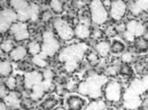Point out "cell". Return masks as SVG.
Instances as JSON below:
<instances>
[{"label":"cell","mask_w":148,"mask_h":110,"mask_svg":"<svg viewBox=\"0 0 148 110\" xmlns=\"http://www.w3.org/2000/svg\"><path fill=\"white\" fill-rule=\"evenodd\" d=\"M108 82L105 76L93 74L85 81L78 84L77 92L82 95H88L93 99H97L102 95V92H104L103 88H105Z\"/></svg>","instance_id":"obj_1"},{"label":"cell","mask_w":148,"mask_h":110,"mask_svg":"<svg viewBox=\"0 0 148 110\" xmlns=\"http://www.w3.org/2000/svg\"><path fill=\"white\" fill-rule=\"evenodd\" d=\"M86 52V46L83 43L72 44L65 47L60 51L58 56V60L62 63H78L81 61Z\"/></svg>","instance_id":"obj_2"},{"label":"cell","mask_w":148,"mask_h":110,"mask_svg":"<svg viewBox=\"0 0 148 110\" xmlns=\"http://www.w3.org/2000/svg\"><path fill=\"white\" fill-rule=\"evenodd\" d=\"M90 21L95 26H102L108 22L110 18L109 10L105 7L103 1L94 0L89 3Z\"/></svg>","instance_id":"obj_3"},{"label":"cell","mask_w":148,"mask_h":110,"mask_svg":"<svg viewBox=\"0 0 148 110\" xmlns=\"http://www.w3.org/2000/svg\"><path fill=\"white\" fill-rule=\"evenodd\" d=\"M42 53L49 57L54 56L60 50V43L51 31H46L42 37Z\"/></svg>","instance_id":"obj_4"},{"label":"cell","mask_w":148,"mask_h":110,"mask_svg":"<svg viewBox=\"0 0 148 110\" xmlns=\"http://www.w3.org/2000/svg\"><path fill=\"white\" fill-rule=\"evenodd\" d=\"M52 28L57 37L63 41H69L75 37L74 28L68 23L67 20L62 18H56L53 20Z\"/></svg>","instance_id":"obj_5"},{"label":"cell","mask_w":148,"mask_h":110,"mask_svg":"<svg viewBox=\"0 0 148 110\" xmlns=\"http://www.w3.org/2000/svg\"><path fill=\"white\" fill-rule=\"evenodd\" d=\"M105 98L109 102H120L123 98V86L118 81H109L104 88Z\"/></svg>","instance_id":"obj_6"},{"label":"cell","mask_w":148,"mask_h":110,"mask_svg":"<svg viewBox=\"0 0 148 110\" xmlns=\"http://www.w3.org/2000/svg\"><path fill=\"white\" fill-rule=\"evenodd\" d=\"M18 15L11 7L2 8L0 12V31L1 33H7L10 31L12 26L18 22Z\"/></svg>","instance_id":"obj_7"},{"label":"cell","mask_w":148,"mask_h":110,"mask_svg":"<svg viewBox=\"0 0 148 110\" xmlns=\"http://www.w3.org/2000/svg\"><path fill=\"white\" fill-rule=\"evenodd\" d=\"M128 9L127 3L121 0L116 1H112V4L109 8V14L110 17L116 22H120L121 19L125 17L126 14V11Z\"/></svg>","instance_id":"obj_8"},{"label":"cell","mask_w":148,"mask_h":110,"mask_svg":"<svg viewBox=\"0 0 148 110\" xmlns=\"http://www.w3.org/2000/svg\"><path fill=\"white\" fill-rule=\"evenodd\" d=\"M10 33L13 39L16 41H24L30 37V31L28 29V25L19 21L11 27Z\"/></svg>","instance_id":"obj_9"},{"label":"cell","mask_w":148,"mask_h":110,"mask_svg":"<svg viewBox=\"0 0 148 110\" xmlns=\"http://www.w3.org/2000/svg\"><path fill=\"white\" fill-rule=\"evenodd\" d=\"M44 80V73H40L38 71L27 72L24 75V88L31 90L36 86L42 84Z\"/></svg>","instance_id":"obj_10"},{"label":"cell","mask_w":148,"mask_h":110,"mask_svg":"<svg viewBox=\"0 0 148 110\" xmlns=\"http://www.w3.org/2000/svg\"><path fill=\"white\" fill-rule=\"evenodd\" d=\"M125 108L130 110H136L142 105V100L138 96V94L132 90H130L125 94Z\"/></svg>","instance_id":"obj_11"},{"label":"cell","mask_w":148,"mask_h":110,"mask_svg":"<svg viewBox=\"0 0 148 110\" xmlns=\"http://www.w3.org/2000/svg\"><path fill=\"white\" fill-rule=\"evenodd\" d=\"M128 33L132 35L135 39L143 37L146 33V26L143 25L137 20H130L126 23V31Z\"/></svg>","instance_id":"obj_12"},{"label":"cell","mask_w":148,"mask_h":110,"mask_svg":"<svg viewBox=\"0 0 148 110\" xmlns=\"http://www.w3.org/2000/svg\"><path fill=\"white\" fill-rule=\"evenodd\" d=\"M74 32H75V37L79 39H88L92 35V30L90 28V25L88 23H82L76 25L74 28Z\"/></svg>","instance_id":"obj_13"},{"label":"cell","mask_w":148,"mask_h":110,"mask_svg":"<svg viewBox=\"0 0 148 110\" xmlns=\"http://www.w3.org/2000/svg\"><path fill=\"white\" fill-rule=\"evenodd\" d=\"M128 8L131 12V14L134 16L142 15L143 13H146L148 11V1L147 0H141V1H133L131 3L127 4Z\"/></svg>","instance_id":"obj_14"},{"label":"cell","mask_w":148,"mask_h":110,"mask_svg":"<svg viewBox=\"0 0 148 110\" xmlns=\"http://www.w3.org/2000/svg\"><path fill=\"white\" fill-rule=\"evenodd\" d=\"M28 54L29 52L27 47L23 45H18V46H15V48L10 52L9 58L13 62H22L26 59Z\"/></svg>","instance_id":"obj_15"},{"label":"cell","mask_w":148,"mask_h":110,"mask_svg":"<svg viewBox=\"0 0 148 110\" xmlns=\"http://www.w3.org/2000/svg\"><path fill=\"white\" fill-rule=\"evenodd\" d=\"M94 48L96 50V53L101 58H106L111 53V44L107 40H99L94 45Z\"/></svg>","instance_id":"obj_16"},{"label":"cell","mask_w":148,"mask_h":110,"mask_svg":"<svg viewBox=\"0 0 148 110\" xmlns=\"http://www.w3.org/2000/svg\"><path fill=\"white\" fill-rule=\"evenodd\" d=\"M85 100L78 95H72L67 99V106L69 110H81L85 106Z\"/></svg>","instance_id":"obj_17"},{"label":"cell","mask_w":148,"mask_h":110,"mask_svg":"<svg viewBox=\"0 0 148 110\" xmlns=\"http://www.w3.org/2000/svg\"><path fill=\"white\" fill-rule=\"evenodd\" d=\"M3 100L9 106V108H11V109H17L19 107L22 106V105H21V101H22V100L20 99V97L18 96V94H16V92H9V94L7 95Z\"/></svg>","instance_id":"obj_18"},{"label":"cell","mask_w":148,"mask_h":110,"mask_svg":"<svg viewBox=\"0 0 148 110\" xmlns=\"http://www.w3.org/2000/svg\"><path fill=\"white\" fill-rule=\"evenodd\" d=\"M13 66L8 60H2L0 64V76L2 79H7L12 75Z\"/></svg>","instance_id":"obj_19"},{"label":"cell","mask_w":148,"mask_h":110,"mask_svg":"<svg viewBox=\"0 0 148 110\" xmlns=\"http://www.w3.org/2000/svg\"><path fill=\"white\" fill-rule=\"evenodd\" d=\"M27 48H28L29 54L32 55L33 57L37 56V55H40L42 53V43L38 41V40H33V41L29 42Z\"/></svg>","instance_id":"obj_20"},{"label":"cell","mask_w":148,"mask_h":110,"mask_svg":"<svg viewBox=\"0 0 148 110\" xmlns=\"http://www.w3.org/2000/svg\"><path fill=\"white\" fill-rule=\"evenodd\" d=\"M51 11L54 14H61L64 10V3L58 0H51L49 4Z\"/></svg>","instance_id":"obj_21"},{"label":"cell","mask_w":148,"mask_h":110,"mask_svg":"<svg viewBox=\"0 0 148 110\" xmlns=\"http://www.w3.org/2000/svg\"><path fill=\"white\" fill-rule=\"evenodd\" d=\"M134 47L137 51H145L148 49V40L144 37H140L135 39L134 40Z\"/></svg>","instance_id":"obj_22"},{"label":"cell","mask_w":148,"mask_h":110,"mask_svg":"<svg viewBox=\"0 0 148 110\" xmlns=\"http://www.w3.org/2000/svg\"><path fill=\"white\" fill-rule=\"evenodd\" d=\"M86 60L92 66H97L100 63V56L94 51H88L86 53Z\"/></svg>","instance_id":"obj_23"},{"label":"cell","mask_w":148,"mask_h":110,"mask_svg":"<svg viewBox=\"0 0 148 110\" xmlns=\"http://www.w3.org/2000/svg\"><path fill=\"white\" fill-rule=\"evenodd\" d=\"M125 45L120 40H114L111 44V52L114 54H121L125 51Z\"/></svg>","instance_id":"obj_24"},{"label":"cell","mask_w":148,"mask_h":110,"mask_svg":"<svg viewBox=\"0 0 148 110\" xmlns=\"http://www.w3.org/2000/svg\"><path fill=\"white\" fill-rule=\"evenodd\" d=\"M15 48L14 42L12 39H5L1 42V51L2 53L10 54V52Z\"/></svg>","instance_id":"obj_25"},{"label":"cell","mask_w":148,"mask_h":110,"mask_svg":"<svg viewBox=\"0 0 148 110\" xmlns=\"http://www.w3.org/2000/svg\"><path fill=\"white\" fill-rule=\"evenodd\" d=\"M47 56H45L42 53H40V55H37V56L33 57L32 58V61L33 63L35 64V65L40 67V68H42V67H46L47 64Z\"/></svg>","instance_id":"obj_26"},{"label":"cell","mask_w":148,"mask_h":110,"mask_svg":"<svg viewBox=\"0 0 148 110\" xmlns=\"http://www.w3.org/2000/svg\"><path fill=\"white\" fill-rule=\"evenodd\" d=\"M85 110H106V104L104 101H93L87 105Z\"/></svg>","instance_id":"obj_27"},{"label":"cell","mask_w":148,"mask_h":110,"mask_svg":"<svg viewBox=\"0 0 148 110\" xmlns=\"http://www.w3.org/2000/svg\"><path fill=\"white\" fill-rule=\"evenodd\" d=\"M5 85L8 88V90H10L11 92L18 88V82L17 78L14 77V76H10L9 78H7L5 80Z\"/></svg>","instance_id":"obj_28"},{"label":"cell","mask_w":148,"mask_h":110,"mask_svg":"<svg viewBox=\"0 0 148 110\" xmlns=\"http://www.w3.org/2000/svg\"><path fill=\"white\" fill-rule=\"evenodd\" d=\"M57 104L56 99L54 98H47L46 100H44L42 103V108L44 110H51L53 109V107Z\"/></svg>","instance_id":"obj_29"},{"label":"cell","mask_w":148,"mask_h":110,"mask_svg":"<svg viewBox=\"0 0 148 110\" xmlns=\"http://www.w3.org/2000/svg\"><path fill=\"white\" fill-rule=\"evenodd\" d=\"M120 69H121L120 64H112V65L108 66V68L106 69V72L109 76H116L120 72Z\"/></svg>","instance_id":"obj_30"},{"label":"cell","mask_w":148,"mask_h":110,"mask_svg":"<svg viewBox=\"0 0 148 110\" xmlns=\"http://www.w3.org/2000/svg\"><path fill=\"white\" fill-rule=\"evenodd\" d=\"M39 6L37 4L31 3V20H36L39 17Z\"/></svg>","instance_id":"obj_31"},{"label":"cell","mask_w":148,"mask_h":110,"mask_svg":"<svg viewBox=\"0 0 148 110\" xmlns=\"http://www.w3.org/2000/svg\"><path fill=\"white\" fill-rule=\"evenodd\" d=\"M131 67L130 66V64H125V63H123L121 65V69H120V73L123 74L125 76H130L131 74Z\"/></svg>","instance_id":"obj_32"},{"label":"cell","mask_w":148,"mask_h":110,"mask_svg":"<svg viewBox=\"0 0 148 110\" xmlns=\"http://www.w3.org/2000/svg\"><path fill=\"white\" fill-rule=\"evenodd\" d=\"M8 94H9V90H8V88L6 87L5 83L2 82V83H1V88H0V97H1V99L3 100Z\"/></svg>","instance_id":"obj_33"},{"label":"cell","mask_w":148,"mask_h":110,"mask_svg":"<svg viewBox=\"0 0 148 110\" xmlns=\"http://www.w3.org/2000/svg\"><path fill=\"white\" fill-rule=\"evenodd\" d=\"M133 59V56L130 52H125L123 55H121V61L123 63H125V64H130Z\"/></svg>","instance_id":"obj_34"},{"label":"cell","mask_w":148,"mask_h":110,"mask_svg":"<svg viewBox=\"0 0 148 110\" xmlns=\"http://www.w3.org/2000/svg\"><path fill=\"white\" fill-rule=\"evenodd\" d=\"M40 19H42V21H44V22H49V20L52 19V12L49 10L42 12V15H40Z\"/></svg>","instance_id":"obj_35"},{"label":"cell","mask_w":148,"mask_h":110,"mask_svg":"<svg viewBox=\"0 0 148 110\" xmlns=\"http://www.w3.org/2000/svg\"><path fill=\"white\" fill-rule=\"evenodd\" d=\"M114 28H116V33H125V31H126V24H123V23L118 24V25L114 26Z\"/></svg>","instance_id":"obj_36"},{"label":"cell","mask_w":148,"mask_h":110,"mask_svg":"<svg viewBox=\"0 0 148 110\" xmlns=\"http://www.w3.org/2000/svg\"><path fill=\"white\" fill-rule=\"evenodd\" d=\"M106 35H109V37H114V35H116V28H114V26H109L108 28H107L106 30Z\"/></svg>","instance_id":"obj_37"},{"label":"cell","mask_w":148,"mask_h":110,"mask_svg":"<svg viewBox=\"0 0 148 110\" xmlns=\"http://www.w3.org/2000/svg\"><path fill=\"white\" fill-rule=\"evenodd\" d=\"M77 86H78V84L76 83V81L74 80V79H70V80L67 82V86H66V87H67L69 90H72L74 88L77 90Z\"/></svg>","instance_id":"obj_38"},{"label":"cell","mask_w":148,"mask_h":110,"mask_svg":"<svg viewBox=\"0 0 148 110\" xmlns=\"http://www.w3.org/2000/svg\"><path fill=\"white\" fill-rule=\"evenodd\" d=\"M19 68L23 71H26V72H30V69H31V64L28 63V62H20L19 64Z\"/></svg>","instance_id":"obj_39"},{"label":"cell","mask_w":148,"mask_h":110,"mask_svg":"<svg viewBox=\"0 0 148 110\" xmlns=\"http://www.w3.org/2000/svg\"><path fill=\"white\" fill-rule=\"evenodd\" d=\"M92 35L94 37V39H99L102 37V31L101 30H94L92 32Z\"/></svg>","instance_id":"obj_40"},{"label":"cell","mask_w":148,"mask_h":110,"mask_svg":"<svg viewBox=\"0 0 148 110\" xmlns=\"http://www.w3.org/2000/svg\"><path fill=\"white\" fill-rule=\"evenodd\" d=\"M0 110H9V106L5 103L4 100H2L0 103Z\"/></svg>","instance_id":"obj_41"},{"label":"cell","mask_w":148,"mask_h":110,"mask_svg":"<svg viewBox=\"0 0 148 110\" xmlns=\"http://www.w3.org/2000/svg\"><path fill=\"white\" fill-rule=\"evenodd\" d=\"M54 110H65V109H64L63 107H56V108L54 109Z\"/></svg>","instance_id":"obj_42"},{"label":"cell","mask_w":148,"mask_h":110,"mask_svg":"<svg viewBox=\"0 0 148 110\" xmlns=\"http://www.w3.org/2000/svg\"><path fill=\"white\" fill-rule=\"evenodd\" d=\"M146 26H147V27H148V20H147V24H146Z\"/></svg>","instance_id":"obj_43"},{"label":"cell","mask_w":148,"mask_h":110,"mask_svg":"<svg viewBox=\"0 0 148 110\" xmlns=\"http://www.w3.org/2000/svg\"><path fill=\"white\" fill-rule=\"evenodd\" d=\"M113 110H116V109H113Z\"/></svg>","instance_id":"obj_44"}]
</instances>
